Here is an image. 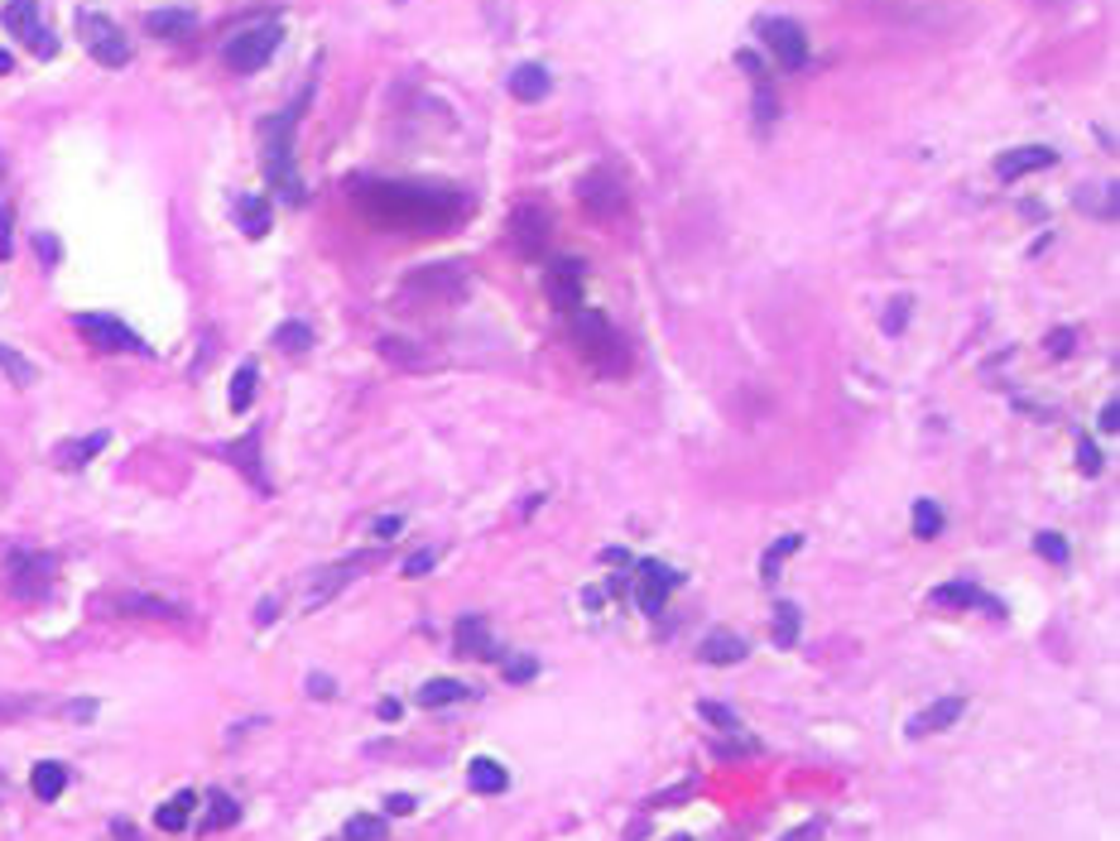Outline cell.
I'll use <instances>...</instances> for the list:
<instances>
[{
  "instance_id": "6da1fadb",
  "label": "cell",
  "mask_w": 1120,
  "mask_h": 841,
  "mask_svg": "<svg viewBox=\"0 0 1120 841\" xmlns=\"http://www.w3.org/2000/svg\"><path fill=\"white\" fill-rule=\"evenodd\" d=\"M361 203L380 227L400 231H438L462 217V197L452 188H414V183H376Z\"/></svg>"
},
{
  "instance_id": "7a4b0ae2",
  "label": "cell",
  "mask_w": 1120,
  "mask_h": 841,
  "mask_svg": "<svg viewBox=\"0 0 1120 841\" xmlns=\"http://www.w3.org/2000/svg\"><path fill=\"white\" fill-rule=\"evenodd\" d=\"M308 97H313V92H303L289 111H279L275 121H265V179H270V188L284 193L294 207L308 197V193H303L299 169H294V131H299V111L308 107Z\"/></svg>"
},
{
  "instance_id": "3957f363",
  "label": "cell",
  "mask_w": 1120,
  "mask_h": 841,
  "mask_svg": "<svg viewBox=\"0 0 1120 841\" xmlns=\"http://www.w3.org/2000/svg\"><path fill=\"white\" fill-rule=\"evenodd\" d=\"M568 318H573V342L582 346V356H587L601 376H625V370H630V346L621 342V332L611 327V318H606L601 308H587V303L573 308Z\"/></svg>"
},
{
  "instance_id": "277c9868",
  "label": "cell",
  "mask_w": 1120,
  "mask_h": 841,
  "mask_svg": "<svg viewBox=\"0 0 1120 841\" xmlns=\"http://www.w3.org/2000/svg\"><path fill=\"white\" fill-rule=\"evenodd\" d=\"M0 577H5V592L15 601H44L53 592V577H58V558L53 553H39V548H15V553H5V568H0Z\"/></svg>"
},
{
  "instance_id": "5b68a950",
  "label": "cell",
  "mask_w": 1120,
  "mask_h": 841,
  "mask_svg": "<svg viewBox=\"0 0 1120 841\" xmlns=\"http://www.w3.org/2000/svg\"><path fill=\"white\" fill-rule=\"evenodd\" d=\"M279 39H284V25H279V20H260V25H246L241 34H231L221 58H227L231 73H260V68L275 58Z\"/></svg>"
},
{
  "instance_id": "8992f818",
  "label": "cell",
  "mask_w": 1120,
  "mask_h": 841,
  "mask_svg": "<svg viewBox=\"0 0 1120 841\" xmlns=\"http://www.w3.org/2000/svg\"><path fill=\"white\" fill-rule=\"evenodd\" d=\"M77 39L87 44V53L97 58L101 68H125L131 63V39L115 25L111 15H97V10H77Z\"/></svg>"
},
{
  "instance_id": "52a82bcc",
  "label": "cell",
  "mask_w": 1120,
  "mask_h": 841,
  "mask_svg": "<svg viewBox=\"0 0 1120 841\" xmlns=\"http://www.w3.org/2000/svg\"><path fill=\"white\" fill-rule=\"evenodd\" d=\"M400 294L414 303H458L466 298V270L462 265H424L404 279Z\"/></svg>"
},
{
  "instance_id": "ba28073f",
  "label": "cell",
  "mask_w": 1120,
  "mask_h": 841,
  "mask_svg": "<svg viewBox=\"0 0 1120 841\" xmlns=\"http://www.w3.org/2000/svg\"><path fill=\"white\" fill-rule=\"evenodd\" d=\"M0 25L15 34V39L25 44L34 58H53L58 53L53 29L44 25V15H39V0H10V5L0 10Z\"/></svg>"
},
{
  "instance_id": "9c48e42d",
  "label": "cell",
  "mask_w": 1120,
  "mask_h": 841,
  "mask_svg": "<svg viewBox=\"0 0 1120 841\" xmlns=\"http://www.w3.org/2000/svg\"><path fill=\"white\" fill-rule=\"evenodd\" d=\"M510 241H515V251L524 260H539L548 251V241H553V217H548L539 203H520L515 212H510Z\"/></svg>"
},
{
  "instance_id": "30bf717a",
  "label": "cell",
  "mask_w": 1120,
  "mask_h": 841,
  "mask_svg": "<svg viewBox=\"0 0 1120 841\" xmlns=\"http://www.w3.org/2000/svg\"><path fill=\"white\" fill-rule=\"evenodd\" d=\"M760 39L784 73L808 68V34H803V25H793V20H760Z\"/></svg>"
},
{
  "instance_id": "8fae6325",
  "label": "cell",
  "mask_w": 1120,
  "mask_h": 841,
  "mask_svg": "<svg viewBox=\"0 0 1120 841\" xmlns=\"http://www.w3.org/2000/svg\"><path fill=\"white\" fill-rule=\"evenodd\" d=\"M73 327L97 352H145V342L121 318H111V313H83V318H73Z\"/></svg>"
},
{
  "instance_id": "7c38bea8",
  "label": "cell",
  "mask_w": 1120,
  "mask_h": 841,
  "mask_svg": "<svg viewBox=\"0 0 1120 841\" xmlns=\"http://www.w3.org/2000/svg\"><path fill=\"white\" fill-rule=\"evenodd\" d=\"M577 193H582V203L592 207V217H601V221H616V217L625 212V203H630L625 183L616 179V173H606V169L587 173V179L577 183Z\"/></svg>"
},
{
  "instance_id": "4fadbf2b",
  "label": "cell",
  "mask_w": 1120,
  "mask_h": 841,
  "mask_svg": "<svg viewBox=\"0 0 1120 841\" xmlns=\"http://www.w3.org/2000/svg\"><path fill=\"white\" fill-rule=\"evenodd\" d=\"M635 572H640V577H630V582H635L640 611H645V615H659V611H664V597H669V592L679 587L683 577H679V572H673L669 563H659V558H645V563H640Z\"/></svg>"
},
{
  "instance_id": "5bb4252c",
  "label": "cell",
  "mask_w": 1120,
  "mask_h": 841,
  "mask_svg": "<svg viewBox=\"0 0 1120 841\" xmlns=\"http://www.w3.org/2000/svg\"><path fill=\"white\" fill-rule=\"evenodd\" d=\"M582 279H587V265L582 260H553L548 265V298H553V308H563V313L582 308Z\"/></svg>"
},
{
  "instance_id": "9a60e30c",
  "label": "cell",
  "mask_w": 1120,
  "mask_h": 841,
  "mask_svg": "<svg viewBox=\"0 0 1120 841\" xmlns=\"http://www.w3.org/2000/svg\"><path fill=\"white\" fill-rule=\"evenodd\" d=\"M452 649L462 654V659H496V639H491V625L482 621V615H462L458 630H452Z\"/></svg>"
},
{
  "instance_id": "2e32d148",
  "label": "cell",
  "mask_w": 1120,
  "mask_h": 841,
  "mask_svg": "<svg viewBox=\"0 0 1120 841\" xmlns=\"http://www.w3.org/2000/svg\"><path fill=\"white\" fill-rule=\"evenodd\" d=\"M1058 155L1048 145H1020V149H1006V155L996 159V173L1000 179H1024V173H1038V169H1054Z\"/></svg>"
},
{
  "instance_id": "e0dca14e",
  "label": "cell",
  "mask_w": 1120,
  "mask_h": 841,
  "mask_svg": "<svg viewBox=\"0 0 1120 841\" xmlns=\"http://www.w3.org/2000/svg\"><path fill=\"white\" fill-rule=\"evenodd\" d=\"M966 711V703L962 697H942V703H928L924 711H914V721H909V735L914 741H928V735H938V731H948L957 717Z\"/></svg>"
},
{
  "instance_id": "ac0fdd59",
  "label": "cell",
  "mask_w": 1120,
  "mask_h": 841,
  "mask_svg": "<svg viewBox=\"0 0 1120 841\" xmlns=\"http://www.w3.org/2000/svg\"><path fill=\"white\" fill-rule=\"evenodd\" d=\"M370 563H376V553H366V558H346V563H337V568H328V572H318V582L308 587V606H322L328 597H337V592H342L346 582H352L361 568H370Z\"/></svg>"
},
{
  "instance_id": "d6986e66",
  "label": "cell",
  "mask_w": 1120,
  "mask_h": 841,
  "mask_svg": "<svg viewBox=\"0 0 1120 841\" xmlns=\"http://www.w3.org/2000/svg\"><path fill=\"white\" fill-rule=\"evenodd\" d=\"M231 458V466H236V472H246L251 476V486L255 490H270V476L260 472V428H251L246 438L241 442H231V448H221Z\"/></svg>"
},
{
  "instance_id": "ffe728a7",
  "label": "cell",
  "mask_w": 1120,
  "mask_h": 841,
  "mask_svg": "<svg viewBox=\"0 0 1120 841\" xmlns=\"http://www.w3.org/2000/svg\"><path fill=\"white\" fill-rule=\"evenodd\" d=\"M121 615H139V621H183V606H173L165 597H145V592H131V597L111 601Z\"/></svg>"
},
{
  "instance_id": "44dd1931",
  "label": "cell",
  "mask_w": 1120,
  "mask_h": 841,
  "mask_svg": "<svg viewBox=\"0 0 1120 841\" xmlns=\"http://www.w3.org/2000/svg\"><path fill=\"white\" fill-rule=\"evenodd\" d=\"M933 606H952V611H976V606H986V611L1000 615V601H990L976 582H948V587L933 592Z\"/></svg>"
},
{
  "instance_id": "7402d4cb",
  "label": "cell",
  "mask_w": 1120,
  "mask_h": 841,
  "mask_svg": "<svg viewBox=\"0 0 1120 841\" xmlns=\"http://www.w3.org/2000/svg\"><path fill=\"white\" fill-rule=\"evenodd\" d=\"M697 654H703V663H717V669H727V663H741L745 654H751V645H745L736 630H711Z\"/></svg>"
},
{
  "instance_id": "603a6c76",
  "label": "cell",
  "mask_w": 1120,
  "mask_h": 841,
  "mask_svg": "<svg viewBox=\"0 0 1120 841\" xmlns=\"http://www.w3.org/2000/svg\"><path fill=\"white\" fill-rule=\"evenodd\" d=\"M548 92H553V77H548L544 63H520L510 73V97L515 101H544Z\"/></svg>"
},
{
  "instance_id": "cb8c5ba5",
  "label": "cell",
  "mask_w": 1120,
  "mask_h": 841,
  "mask_svg": "<svg viewBox=\"0 0 1120 841\" xmlns=\"http://www.w3.org/2000/svg\"><path fill=\"white\" fill-rule=\"evenodd\" d=\"M380 356L390 361V366H400V370H428V366H438L434 352H418L414 342H400V337H380Z\"/></svg>"
},
{
  "instance_id": "d4e9b609",
  "label": "cell",
  "mask_w": 1120,
  "mask_h": 841,
  "mask_svg": "<svg viewBox=\"0 0 1120 841\" xmlns=\"http://www.w3.org/2000/svg\"><path fill=\"white\" fill-rule=\"evenodd\" d=\"M107 434H87V438H73V442H63V448L53 452V462L63 466V472H77V466H87L92 458H97L101 448H107Z\"/></svg>"
},
{
  "instance_id": "484cf974",
  "label": "cell",
  "mask_w": 1120,
  "mask_h": 841,
  "mask_svg": "<svg viewBox=\"0 0 1120 841\" xmlns=\"http://www.w3.org/2000/svg\"><path fill=\"white\" fill-rule=\"evenodd\" d=\"M145 29L155 34V39H188L197 29V20L188 10H155V15H145Z\"/></svg>"
},
{
  "instance_id": "4316f807",
  "label": "cell",
  "mask_w": 1120,
  "mask_h": 841,
  "mask_svg": "<svg viewBox=\"0 0 1120 841\" xmlns=\"http://www.w3.org/2000/svg\"><path fill=\"white\" fill-rule=\"evenodd\" d=\"M236 221H241V231H246L251 241L270 236V203H265L260 193H246V197L236 203Z\"/></svg>"
},
{
  "instance_id": "83f0119b",
  "label": "cell",
  "mask_w": 1120,
  "mask_h": 841,
  "mask_svg": "<svg viewBox=\"0 0 1120 841\" xmlns=\"http://www.w3.org/2000/svg\"><path fill=\"white\" fill-rule=\"evenodd\" d=\"M29 789H34V799H39V803H53V799H63V789H68V769L58 765V760H44V765H34V779H29Z\"/></svg>"
},
{
  "instance_id": "f1b7e54d",
  "label": "cell",
  "mask_w": 1120,
  "mask_h": 841,
  "mask_svg": "<svg viewBox=\"0 0 1120 841\" xmlns=\"http://www.w3.org/2000/svg\"><path fill=\"white\" fill-rule=\"evenodd\" d=\"M472 789L476 793H506V784H510V775H506V765L500 760H491V755H476L472 765Z\"/></svg>"
},
{
  "instance_id": "f546056e",
  "label": "cell",
  "mask_w": 1120,
  "mask_h": 841,
  "mask_svg": "<svg viewBox=\"0 0 1120 841\" xmlns=\"http://www.w3.org/2000/svg\"><path fill=\"white\" fill-rule=\"evenodd\" d=\"M193 808H197V793L183 789V793H173L165 808L155 813V822L165 827V832H183V827H188V817H193Z\"/></svg>"
},
{
  "instance_id": "4dcf8cb0",
  "label": "cell",
  "mask_w": 1120,
  "mask_h": 841,
  "mask_svg": "<svg viewBox=\"0 0 1120 841\" xmlns=\"http://www.w3.org/2000/svg\"><path fill=\"white\" fill-rule=\"evenodd\" d=\"M799 548H803V534H784V539L769 544V553L760 558V582H765V587H775V582H779V563H784L789 553H799Z\"/></svg>"
},
{
  "instance_id": "1f68e13d",
  "label": "cell",
  "mask_w": 1120,
  "mask_h": 841,
  "mask_svg": "<svg viewBox=\"0 0 1120 841\" xmlns=\"http://www.w3.org/2000/svg\"><path fill=\"white\" fill-rule=\"evenodd\" d=\"M466 693H472V687L458 683V679H434V683L418 687V703L424 707H452V703H462Z\"/></svg>"
},
{
  "instance_id": "d6a6232c",
  "label": "cell",
  "mask_w": 1120,
  "mask_h": 841,
  "mask_svg": "<svg viewBox=\"0 0 1120 841\" xmlns=\"http://www.w3.org/2000/svg\"><path fill=\"white\" fill-rule=\"evenodd\" d=\"M241 822V803L231 793H207V832H221V827H236Z\"/></svg>"
},
{
  "instance_id": "836d02e7",
  "label": "cell",
  "mask_w": 1120,
  "mask_h": 841,
  "mask_svg": "<svg viewBox=\"0 0 1120 841\" xmlns=\"http://www.w3.org/2000/svg\"><path fill=\"white\" fill-rule=\"evenodd\" d=\"M0 370H5L10 385H20V390L39 380V366H34V361H25V356L15 352V346H5V342H0Z\"/></svg>"
},
{
  "instance_id": "e575fe53",
  "label": "cell",
  "mask_w": 1120,
  "mask_h": 841,
  "mask_svg": "<svg viewBox=\"0 0 1120 841\" xmlns=\"http://www.w3.org/2000/svg\"><path fill=\"white\" fill-rule=\"evenodd\" d=\"M342 837H346V841H385V837H390V827H385V817L356 813V817H346Z\"/></svg>"
},
{
  "instance_id": "d590c367",
  "label": "cell",
  "mask_w": 1120,
  "mask_h": 841,
  "mask_svg": "<svg viewBox=\"0 0 1120 841\" xmlns=\"http://www.w3.org/2000/svg\"><path fill=\"white\" fill-rule=\"evenodd\" d=\"M255 380H260V370H255L251 361L236 370V376H231V414H246V409H251V400H255Z\"/></svg>"
},
{
  "instance_id": "8d00e7d4",
  "label": "cell",
  "mask_w": 1120,
  "mask_h": 841,
  "mask_svg": "<svg viewBox=\"0 0 1120 841\" xmlns=\"http://www.w3.org/2000/svg\"><path fill=\"white\" fill-rule=\"evenodd\" d=\"M275 346H279V352H289V356H303L313 346V327L308 322H284L275 332Z\"/></svg>"
},
{
  "instance_id": "74e56055",
  "label": "cell",
  "mask_w": 1120,
  "mask_h": 841,
  "mask_svg": "<svg viewBox=\"0 0 1120 841\" xmlns=\"http://www.w3.org/2000/svg\"><path fill=\"white\" fill-rule=\"evenodd\" d=\"M775 645H779V649H793V645H799V606H793V601H784V606L775 611Z\"/></svg>"
},
{
  "instance_id": "f35d334b",
  "label": "cell",
  "mask_w": 1120,
  "mask_h": 841,
  "mask_svg": "<svg viewBox=\"0 0 1120 841\" xmlns=\"http://www.w3.org/2000/svg\"><path fill=\"white\" fill-rule=\"evenodd\" d=\"M938 529H942L938 500H914V534L918 539H938Z\"/></svg>"
},
{
  "instance_id": "ab89813d",
  "label": "cell",
  "mask_w": 1120,
  "mask_h": 841,
  "mask_svg": "<svg viewBox=\"0 0 1120 841\" xmlns=\"http://www.w3.org/2000/svg\"><path fill=\"white\" fill-rule=\"evenodd\" d=\"M1078 207H1082V212H1096V217H1116V183H1111V188H1096V193L1082 188Z\"/></svg>"
},
{
  "instance_id": "60d3db41",
  "label": "cell",
  "mask_w": 1120,
  "mask_h": 841,
  "mask_svg": "<svg viewBox=\"0 0 1120 841\" xmlns=\"http://www.w3.org/2000/svg\"><path fill=\"white\" fill-rule=\"evenodd\" d=\"M697 711H703V721H711V727H717L721 735H745V731H741V717H736V711H731V707L703 703V707H697Z\"/></svg>"
},
{
  "instance_id": "b9f144b4",
  "label": "cell",
  "mask_w": 1120,
  "mask_h": 841,
  "mask_svg": "<svg viewBox=\"0 0 1120 841\" xmlns=\"http://www.w3.org/2000/svg\"><path fill=\"white\" fill-rule=\"evenodd\" d=\"M1034 553L1048 558V563H1068V539L1054 534V529H1044V534H1034Z\"/></svg>"
},
{
  "instance_id": "7bdbcfd3",
  "label": "cell",
  "mask_w": 1120,
  "mask_h": 841,
  "mask_svg": "<svg viewBox=\"0 0 1120 841\" xmlns=\"http://www.w3.org/2000/svg\"><path fill=\"white\" fill-rule=\"evenodd\" d=\"M438 568V548H418V553L404 563V577H428Z\"/></svg>"
},
{
  "instance_id": "ee69618b",
  "label": "cell",
  "mask_w": 1120,
  "mask_h": 841,
  "mask_svg": "<svg viewBox=\"0 0 1120 841\" xmlns=\"http://www.w3.org/2000/svg\"><path fill=\"white\" fill-rule=\"evenodd\" d=\"M755 115H760V125H769L779 115L775 97H769V82H755Z\"/></svg>"
},
{
  "instance_id": "f6af8a7d",
  "label": "cell",
  "mask_w": 1120,
  "mask_h": 841,
  "mask_svg": "<svg viewBox=\"0 0 1120 841\" xmlns=\"http://www.w3.org/2000/svg\"><path fill=\"white\" fill-rule=\"evenodd\" d=\"M534 673H539V663H534V659H510L506 663V683H529Z\"/></svg>"
},
{
  "instance_id": "bcb514c9",
  "label": "cell",
  "mask_w": 1120,
  "mask_h": 841,
  "mask_svg": "<svg viewBox=\"0 0 1120 841\" xmlns=\"http://www.w3.org/2000/svg\"><path fill=\"white\" fill-rule=\"evenodd\" d=\"M904 322H909V298H900V303H890V313H885V332H904Z\"/></svg>"
},
{
  "instance_id": "7dc6e473",
  "label": "cell",
  "mask_w": 1120,
  "mask_h": 841,
  "mask_svg": "<svg viewBox=\"0 0 1120 841\" xmlns=\"http://www.w3.org/2000/svg\"><path fill=\"white\" fill-rule=\"evenodd\" d=\"M1078 466H1082L1087 476H1096V472H1101V452H1096L1092 442H1078Z\"/></svg>"
},
{
  "instance_id": "c3c4849f",
  "label": "cell",
  "mask_w": 1120,
  "mask_h": 841,
  "mask_svg": "<svg viewBox=\"0 0 1120 841\" xmlns=\"http://www.w3.org/2000/svg\"><path fill=\"white\" fill-rule=\"evenodd\" d=\"M400 529H404V515H380V520H376V529H370V534H376V539H394Z\"/></svg>"
},
{
  "instance_id": "681fc988",
  "label": "cell",
  "mask_w": 1120,
  "mask_h": 841,
  "mask_svg": "<svg viewBox=\"0 0 1120 841\" xmlns=\"http://www.w3.org/2000/svg\"><path fill=\"white\" fill-rule=\"evenodd\" d=\"M1068 352H1072V332H1068V327L1048 332V356H1068Z\"/></svg>"
},
{
  "instance_id": "f907efd6",
  "label": "cell",
  "mask_w": 1120,
  "mask_h": 841,
  "mask_svg": "<svg viewBox=\"0 0 1120 841\" xmlns=\"http://www.w3.org/2000/svg\"><path fill=\"white\" fill-rule=\"evenodd\" d=\"M784 841H823V822L813 817V822H803V827H793V832L784 837Z\"/></svg>"
},
{
  "instance_id": "816d5d0a",
  "label": "cell",
  "mask_w": 1120,
  "mask_h": 841,
  "mask_svg": "<svg viewBox=\"0 0 1120 841\" xmlns=\"http://www.w3.org/2000/svg\"><path fill=\"white\" fill-rule=\"evenodd\" d=\"M385 808H390L394 817H410V813H414V799H410V793H390V799H385Z\"/></svg>"
},
{
  "instance_id": "f5cc1de1",
  "label": "cell",
  "mask_w": 1120,
  "mask_h": 841,
  "mask_svg": "<svg viewBox=\"0 0 1120 841\" xmlns=\"http://www.w3.org/2000/svg\"><path fill=\"white\" fill-rule=\"evenodd\" d=\"M10 221H15V212H10V207H0V260L10 255Z\"/></svg>"
},
{
  "instance_id": "db71d44e",
  "label": "cell",
  "mask_w": 1120,
  "mask_h": 841,
  "mask_svg": "<svg viewBox=\"0 0 1120 841\" xmlns=\"http://www.w3.org/2000/svg\"><path fill=\"white\" fill-rule=\"evenodd\" d=\"M1101 428H1106V434H1120V404L1116 400L1101 409Z\"/></svg>"
},
{
  "instance_id": "11a10c76",
  "label": "cell",
  "mask_w": 1120,
  "mask_h": 841,
  "mask_svg": "<svg viewBox=\"0 0 1120 841\" xmlns=\"http://www.w3.org/2000/svg\"><path fill=\"white\" fill-rule=\"evenodd\" d=\"M308 693H313V697H332V679H322V673H313V679H308Z\"/></svg>"
},
{
  "instance_id": "9f6ffc18",
  "label": "cell",
  "mask_w": 1120,
  "mask_h": 841,
  "mask_svg": "<svg viewBox=\"0 0 1120 841\" xmlns=\"http://www.w3.org/2000/svg\"><path fill=\"white\" fill-rule=\"evenodd\" d=\"M376 711H380V721H394V717H400V703H394V697H385Z\"/></svg>"
},
{
  "instance_id": "6f0895ef",
  "label": "cell",
  "mask_w": 1120,
  "mask_h": 841,
  "mask_svg": "<svg viewBox=\"0 0 1120 841\" xmlns=\"http://www.w3.org/2000/svg\"><path fill=\"white\" fill-rule=\"evenodd\" d=\"M582 601H587V606H592V611H597V606L606 601V587H587V592H582Z\"/></svg>"
},
{
  "instance_id": "680465c9",
  "label": "cell",
  "mask_w": 1120,
  "mask_h": 841,
  "mask_svg": "<svg viewBox=\"0 0 1120 841\" xmlns=\"http://www.w3.org/2000/svg\"><path fill=\"white\" fill-rule=\"evenodd\" d=\"M255 621H260V625H270V621H275V601H260V611H255Z\"/></svg>"
},
{
  "instance_id": "91938a15",
  "label": "cell",
  "mask_w": 1120,
  "mask_h": 841,
  "mask_svg": "<svg viewBox=\"0 0 1120 841\" xmlns=\"http://www.w3.org/2000/svg\"><path fill=\"white\" fill-rule=\"evenodd\" d=\"M92 711H97L92 703H73V707H68V717H92Z\"/></svg>"
},
{
  "instance_id": "94428289",
  "label": "cell",
  "mask_w": 1120,
  "mask_h": 841,
  "mask_svg": "<svg viewBox=\"0 0 1120 841\" xmlns=\"http://www.w3.org/2000/svg\"><path fill=\"white\" fill-rule=\"evenodd\" d=\"M10 68H15V63H10V53L0 49V73H10Z\"/></svg>"
},
{
  "instance_id": "6125c7cd",
  "label": "cell",
  "mask_w": 1120,
  "mask_h": 841,
  "mask_svg": "<svg viewBox=\"0 0 1120 841\" xmlns=\"http://www.w3.org/2000/svg\"><path fill=\"white\" fill-rule=\"evenodd\" d=\"M0 711H5V707H0Z\"/></svg>"
},
{
  "instance_id": "be15d7a7",
  "label": "cell",
  "mask_w": 1120,
  "mask_h": 841,
  "mask_svg": "<svg viewBox=\"0 0 1120 841\" xmlns=\"http://www.w3.org/2000/svg\"><path fill=\"white\" fill-rule=\"evenodd\" d=\"M679 841H683V837H679Z\"/></svg>"
}]
</instances>
